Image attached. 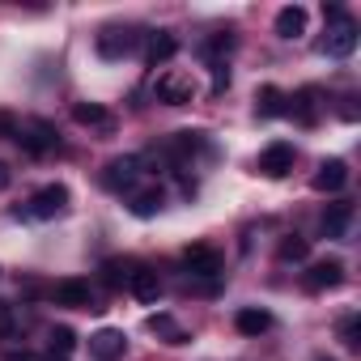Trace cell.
I'll return each instance as SVG.
<instances>
[{
  "mask_svg": "<svg viewBox=\"0 0 361 361\" xmlns=\"http://www.w3.org/2000/svg\"><path fill=\"white\" fill-rule=\"evenodd\" d=\"M13 140H18L30 157H43V153H51V149L60 145V132H56V123H47V119H30V123L18 128Z\"/></svg>",
  "mask_w": 361,
  "mask_h": 361,
  "instance_id": "cell-1",
  "label": "cell"
},
{
  "mask_svg": "<svg viewBox=\"0 0 361 361\" xmlns=\"http://www.w3.org/2000/svg\"><path fill=\"white\" fill-rule=\"evenodd\" d=\"M153 94H157V102H166V106H188L192 98H196V81H192V73H161L157 77V85H153Z\"/></svg>",
  "mask_w": 361,
  "mask_h": 361,
  "instance_id": "cell-2",
  "label": "cell"
},
{
  "mask_svg": "<svg viewBox=\"0 0 361 361\" xmlns=\"http://www.w3.org/2000/svg\"><path fill=\"white\" fill-rule=\"evenodd\" d=\"M136 178H140V157H136V153L115 157V161H106V166H102V188H106V192H119V196L128 192V196H132Z\"/></svg>",
  "mask_w": 361,
  "mask_h": 361,
  "instance_id": "cell-3",
  "label": "cell"
},
{
  "mask_svg": "<svg viewBox=\"0 0 361 361\" xmlns=\"http://www.w3.org/2000/svg\"><path fill=\"white\" fill-rule=\"evenodd\" d=\"M94 47H98L102 60H123V56H132V51L140 47V35H136L132 26H106V30L94 39Z\"/></svg>",
  "mask_w": 361,
  "mask_h": 361,
  "instance_id": "cell-4",
  "label": "cell"
},
{
  "mask_svg": "<svg viewBox=\"0 0 361 361\" xmlns=\"http://www.w3.org/2000/svg\"><path fill=\"white\" fill-rule=\"evenodd\" d=\"M353 51H357V18L348 13V18H340V22H331V26H327L323 56H331V60H348Z\"/></svg>",
  "mask_w": 361,
  "mask_h": 361,
  "instance_id": "cell-5",
  "label": "cell"
},
{
  "mask_svg": "<svg viewBox=\"0 0 361 361\" xmlns=\"http://www.w3.org/2000/svg\"><path fill=\"white\" fill-rule=\"evenodd\" d=\"M64 209H68V188H64V183H47V188H39V192L30 196L26 217H35V221H51V217H60Z\"/></svg>",
  "mask_w": 361,
  "mask_h": 361,
  "instance_id": "cell-6",
  "label": "cell"
},
{
  "mask_svg": "<svg viewBox=\"0 0 361 361\" xmlns=\"http://www.w3.org/2000/svg\"><path fill=\"white\" fill-rule=\"evenodd\" d=\"M344 281V259H336V255H323V259H310V268H306V276H302V285L310 289V293H323V289H336Z\"/></svg>",
  "mask_w": 361,
  "mask_h": 361,
  "instance_id": "cell-7",
  "label": "cell"
},
{
  "mask_svg": "<svg viewBox=\"0 0 361 361\" xmlns=\"http://www.w3.org/2000/svg\"><path fill=\"white\" fill-rule=\"evenodd\" d=\"M51 298H56V306H68V310H98V306H94V289H90V281H81V276L56 281Z\"/></svg>",
  "mask_w": 361,
  "mask_h": 361,
  "instance_id": "cell-8",
  "label": "cell"
},
{
  "mask_svg": "<svg viewBox=\"0 0 361 361\" xmlns=\"http://www.w3.org/2000/svg\"><path fill=\"white\" fill-rule=\"evenodd\" d=\"M73 119L81 128H90V132H115L119 128V115L111 106H102V102H77L73 106Z\"/></svg>",
  "mask_w": 361,
  "mask_h": 361,
  "instance_id": "cell-9",
  "label": "cell"
},
{
  "mask_svg": "<svg viewBox=\"0 0 361 361\" xmlns=\"http://www.w3.org/2000/svg\"><path fill=\"white\" fill-rule=\"evenodd\" d=\"M293 145L289 140H272L264 153H259V174H268V178H285L289 170H293Z\"/></svg>",
  "mask_w": 361,
  "mask_h": 361,
  "instance_id": "cell-10",
  "label": "cell"
},
{
  "mask_svg": "<svg viewBox=\"0 0 361 361\" xmlns=\"http://www.w3.org/2000/svg\"><path fill=\"white\" fill-rule=\"evenodd\" d=\"M123 353H128V336L119 327H102V331L90 336V357L94 361H119Z\"/></svg>",
  "mask_w": 361,
  "mask_h": 361,
  "instance_id": "cell-11",
  "label": "cell"
},
{
  "mask_svg": "<svg viewBox=\"0 0 361 361\" xmlns=\"http://www.w3.org/2000/svg\"><path fill=\"white\" fill-rule=\"evenodd\" d=\"M183 268L188 276H221V251L217 247H188L183 251Z\"/></svg>",
  "mask_w": 361,
  "mask_h": 361,
  "instance_id": "cell-12",
  "label": "cell"
},
{
  "mask_svg": "<svg viewBox=\"0 0 361 361\" xmlns=\"http://www.w3.org/2000/svg\"><path fill=\"white\" fill-rule=\"evenodd\" d=\"M344 183H348V166H344L340 157H327V161H319V174L310 178V188H314V192H327V196L344 192Z\"/></svg>",
  "mask_w": 361,
  "mask_h": 361,
  "instance_id": "cell-13",
  "label": "cell"
},
{
  "mask_svg": "<svg viewBox=\"0 0 361 361\" xmlns=\"http://www.w3.org/2000/svg\"><path fill=\"white\" fill-rule=\"evenodd\" d=\"M161 209H166V192H161V188H140V192L128 196V213L140 217V221H145V217H157Z\"/></svg>",
  "mask_w": 361,
  "mask_h": 361,
  "instance_id": "cell-14",
  "label": "cell"
},
{
  "mask_svg": "<svg viewBox=\"0 0 361 361\" xmlns=\"http://www.w3.org/2000/svg\"><path fill=\"white\" fill-rule=\"evenodd\" d=\"M178 56V39L170 35V30H157V35H149V43H145V60H149V68H157V64H170Z\"/></svg>",
  "mask_w": 361,
  "mask_h": 361,
  "instance_id": "cell-15",
  "label": "cell"
},
{
  "mask_svg": "<svg viewBox=\"0 0 361 361\" xmlns=\"http://www.w3.org/2000/svg\"><path fill=\"white\" fill-rule=\"evenodd\" d=\"M306 22H310L306 5H285V9L276 13V35H281V39H302V35H306Z\"/></svg>",
  "mask_w": 361,
  "mask_h": 361,
  "instance_id": "cell-16",
  "label": "cell"
},
{
  "mask_svg": "<svg viewBox=\"0 0 361 361\" xmlns=\"http://www.w3.org/2000/svg\"><path fill=\"white\" fill-rule=\"evenodd\" d=\"M128 293H132L136 302L153 306V302L161 298V281H157V272H149V268H136V272H132V281H128Z\"/></svg>",
  "mask_w": 361,
  "mask_h": 361,
  "instance_id": "cell-17",
  "label": "cell"
},
{
  "mask_svg": "<svg viewBox=\"0 0 361 361\" xmlns=\"http://www.w3.org/2000/svg\"><path fill=\"white\" fill-rule=\"evenodd\" d=\"M161 344H188V331L174 323V314H166V310H157V314H149V323H145Z\"/></svg>",
  "mask_w": 361,
  "mask_h": 361,
  "instance_id": "cell-18",
  "label": "cell"
},
{
  "mask_svg": "<svg viewBox=\"0 0 361 361\" xmlns=\"http://www.w3.org/2000/svg\"><path fill=\"white\" fill-rule=\"evenodd\" d=\"M255 111H259L264 119L289 115V94H281L276 85H259V94H255Z\"/></svg>",
  "mask_w": 361,
  "mask_h": 361,
  "instance_id": "cell-19",
  "label": "cell"
},
{
  "mask_svg": "<svg viewBox=\"0 0 361 361\" xmlns=\"http://www.w3.org/2000/svg\"><path fill=\"white\" fill-rule=\"evenodd\" d=\"M319 98H323V94H319L314 85L298 90V94L289 98V115H298L302 123H314V119H319Z\"/></svg>",
  "mask_w": 361,
  "mask_h": 361,
  "instance_id": "cell-20",
  "label": "cell"
},
{
  "mask_svg": "<svg viewBox=\"0 0 361 361\" xmlns=\"http://www.w3.org/2000/svg\"><path fill=\"white\" fill-rule=\"evenodd\" d=\"M348 221H353V204H348V200H336V204H327V213H323V234H327V238H344Z\"/></svg>",
  "mask_w": 361,
  "mask_h": 361,
  "instance_id": "cell-21",
  "label": "cell"
},
{
  "mask_svg": "<svg viewBox=\"0 0 361 361\" xmlns=\"http://www.w3.org/2000/svg\"><path fill=\"white\" fill-rule=\"evenodd\" d=\"M234 327H238L243 336H264V331L272 327V314L259 310V306H243V310L234 314Z\"/></svg>",
  "mask_w": 361,
  "mask_h": 361,
  "instance_id": "cell-22",
  "label": "cell"
},
{
  "mask_svg": "<svg viewBox=\"0 0 361 361\" xmlns=\"http://www.w3.org/2000/svg\"><path fill=\"white\" fill-rule=\"evenodd\" d=\"M136 268H140V264H132V259H106V264H102V285H106V289H123Z\"/></svg>",
  "mask_w": 361,
  "mask_h": 361,
  "instance_id": "cell-23",
  "label": "cell"
},
{
  "mask_svg": "<svg viewBox=\"0 0 361 361\" xmlns=\"http://www.w3.org/2000/svg\"><path fill=\"white\" fill-rule=\"evenodd\" d=\"M276 255H281V264H302V259H310V243L298 238V234H289V238H281Z\"/></svg>",
  "mask_w": 361,
  "mask_h": 361,
  "instance_id": "cell-24",
  "label": "cell"
},
{
  "mask_svg": "<svg viewBox=\"0 0 361 361\" xmlns=\"http://www.w3.org/2000/svg\"><path fill=\"white\" fill-rule=\"evenodd\" d=\"M234 47H238V39H234L230 30H221V35L204 39V47H200V51H204V60H221V56H230Z\"/></svg>",
  "mask_w": 361,
  "mask_h": 361,
  "instance_id": "cell-25",
  "label": "cell"
},
{
  "mask_svg": "<svg viewBox=\"0 0 361 361\" xmlns=\"http://www.w3.org/2000/svg\"><path fill=\"white\" fill-rule=\"evenodd\" d=\"M340 340H344L348 353L361 344V314H344V319H340Z\"/></svg>",
  "mask_w": 361,
  "mask_h": 361,
  "instance_id": "cell-26",
  "label": "cell"
},
{
  "mask_svg": "<svg viewBox=\"0 0 361 361\" xmlns=\"http://www.w3.org/2000/svg\"><path fill=\"white\" fill-rule=\"evenodd\" d=\"M73 348H77V331H73V327H51V353L68 357Z\"/></svg>",
  "mask_w": 361,
  "mask_h": 361,
  "instance_id": "cell-27",
  "label": "cell"
},
{
  "mask_svg": "<svg viewBox=\"0 0 361 361\" xmlns=\"http://www.w3.org/2000/svg\"><path fill=\"white\" fill-rule=\"evenodd\" d=\"M13 336H18V310H13L9 302H0V340L9 344Z\"/></svg>",
  "mask_w": 361,
  "mask_h": 361,
  "instance_id": "cell-28",
  "label": "cell"
},
{
  "mask_svg": "<svg viewBox=\"0 0 361 361\" xmlns=\"http://www.w3.org/2000/svg\"><path fill=\"white\" fill-rule=\"evenodd\" d=\"M18 128H22V119H18L13 111H0V136L13 140V136H18Z\"/></svg>",
  "mask_w": 361,
  "mask_h": 361,
  "instance_id": "cell-29",
  "label": "cell"
},
{
  "mask_svg": "<svg viewBox=\"0 0 361 361\" xmlns=\"http://www.w3.org/2000/svg\"><path fill=\"white\" fill-rule=\"evenodd\" d=\"M230 85V73H226V64H213V94H221Z\"/></svg>",
  "mask_w": 361,
  "mask_h": 361,
  "instance_id": "cell-30",
  "label": "cell"
},
{
  "mask_svg": "<svg viewBox=\"0 0 361 361\" xmlns=\"http://www.w3.org/2000/svg\"><path fill=\"white\" fill-rule=\"evenodd\" d=\"M9 183H13V170H9V166H5V161H0V192H5V188H9Z\"/></svg>",
  "mask_w": 361,
  "mask_h": 361,
  "instance_id": "cell-31",
  "label": "cell"
},
{
  "mask_svg": "<svg viewBox=\"0 0 361 361\" xmlns=\"http://www.w3.org/2000/svg\"><path fill=\"white\" fill-rule=\"evenodd\" d=\"M5 361H30V353H26V348H22V353H18V348H9V353H5Z\"/></svg>",
  "mask_w": 361,
  "mask_h": 361,
  "instance_id": "cell-32",
  "label": "cell"
},
{
  "mask_svg": "<svg viewBox=\"0 0 361 361\" xmlns=\"http://www.w3.org/2000/svg\"><path fill=\"white\" fill-rule=\"evenodd\" d=\"M43 361H64V357H60V353H47V357H43Z\"/></svg>",
  "mask_w": 361,
  "mask_h": 361,
  "instance_id": "cell-33",
  "label": "cell"
}]
</instances>
